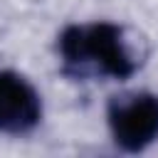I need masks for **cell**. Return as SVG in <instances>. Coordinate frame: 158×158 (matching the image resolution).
Listing matches in <instances>:
<instances>
[{
  "label": "cell",
  "mask_w": 158,
  "mask_h": 158,
  "mask_svg": "<svg viewBox=\"0 0 158 158\" xmlns=\"http://www.w3.org/2000/svg\"><path fill=\"white\" fill-rule=\"evenodd\" d=\"M62 74L72 79H128L141 67L126 27L116 22L67 25L57 40Z\"/></svg>",
  "instance_id": "cell-1"
},
{
  "label": "cell",
  "mask_w": 158,
  "mask_h": 158,
  "mask_svg": "<svg viewBox=\"0 0 158 158\" xmlns=\"http://www.w3.org/2000/svg\"><path fill=\"white\" fill-rule=\"evenodd\" d=\"M106 118L114 143L126 153H141L158 138V96L123 91L109 99Z\"/></svg>",
  "instance_id": "cell-2"
},
{
  "label": "cell",
  "mask_w": 158,
  "mask_h": 158,
  "mask_svg": "<svg viewBox=\"0 0 158 158\" xmlns=\"http://www.w3.org/2000/svg\"><path fill=\"white\" fill-rule=\"evenodd\" d=\"M42 118L37 89L17 72H0V133H30Z\"/></svg>",
  "instance_id": "cell-3"
}]
</instances>
